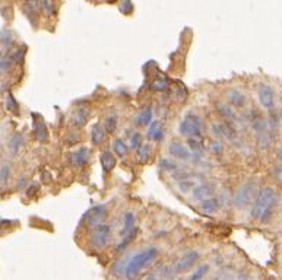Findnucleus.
Listing matches in <instances>:
<instances>
[{"label": "nucleus", "mask_w": 282, "mask_h": 280, "mask_svg": "<svg viewBox=\"0 0 282 280\" xmlns=\"http://www.w3.org/2000/svg\"><path fill=\"white\" fill-rule=\"evenodd\" d=\"M276 201V193L272 187H263L257 196H256L255 201H253V207L250 216L256 219V220H262V222H268L273 206Z\"/></svg>", "instance_id": "nucleus-1"}, {"label": "nucleus", "mask_w": 282, "mask_h": 280, "mask_svg": "<svg viewBox=\"0 0 282 280\" xmlns=\"http://www.w3.org/2000/svg\"><path fill=\"white\" fill-rule=\"evenodd\" d=\"M88 117H89V109L88 108H78L75 111V114L72 116V123L75 126H83L86 123V120H88Z\"/></svg>", "instance_id": "nucleus-14"}, {"label": "nucleus", "mask_w": 282, "mask_h": 280, "mask_svg": "<svg viewBox=\"0 0 282 280\" xmlns=\"http://www.w3.org/2000/svg\"><path fill=\"white\" fill-rule=\"evenodd\" d=\"M252 127L255 130L256 139H257L259 146L266 149V147H269L273 143L275 134L270 132L268 121L265 120L262 116H256L253 121H252Z\"/></svg>", "instance_id": "nucleus-4"}, {"label": "nucleus", "mask_w": 282, "mask_h": 280, "mask_svg": "<svg viewBox=\"0 0 282 280\" xmlns=\"http://www.w3.org/2000/svg\"><path fill=\"white\" fill-rule=\"evenodd\" d=\"M136 234H137V229L134 231V232H132L130 235H127V237H124V238H121V241L117 244V247H116V250L117 251H123V250H126L127 248V245L132 242V241L136 238Z\"/></svg>", "instance_id": "nucleus-27"}, {"label": "nucleus", "mask_w": 282, "mask_h": 280, "mask_svg": "<svg viewBox=\"0 0 282 280\" xmlns=\"http://www.w3.org/2000/svg\"><path fill=\"white\" fill-rule=\"evenodd\" d=\"M201 210L203 213H215L219 210V200L216 197L208 199L201 203Z\"/></svg>", "instance_id": "nucleus-18"}, {"label": "nucleus", "mask_w": 282, "mask_h": 280, "mask_svg": "<svg viewBox=\"0 0 282 280\" xmlns=\"http://www.w3.org/2000/svg\"><path fill=\"white\" fill-rule=\"evenodd\" d=\"M189 149L196 155V156H201L205 152V145H203V140L202 137H193V139H187Z\"/></svg>", "instance_id": "nucleus-16"}, {"label": "nucleus", "mask_w": 282, "mask_h": 280, "mask_svg": "<svg viewBox=\"0 0 282 280\" xmlns=\"http://www.w3.org/2000/svg\"><path fill=\"white\" fill-rule=\"evenodd\" d=\"M136 228V217H134L133 212H126L123 214V227L120 229V238H124L127 235H130L134 232Z\"/></svg>", "instance_id": "nucleus-13"}, {"label": "nucleus", "mask_w": 282, "mask_h": 280, "mask_svg": "<svg viewBox=\"0 0 282 280\" xmlns=\"http://www.w3.org/2000/svg\"><path fill=\"white\" fill-rule=\"evenodd\" d=\"M24 146V136L22 133H15L12 137H11V142H9V150H11V153L12 155H16L19 150H21V147Z\"/></svg>", "instance_id": "nucleus-19"}, {"label": "nucleus", "mask_w": 282, "mask_h": 280, "mask_svg": "<svg viewBox=\"0 0 282 280\" xmlns=\"http://www.w3.org/2000/svg\"><path fill=\"white\" fill-rule=\"evenodd\" d=\"M120 11L123 14H129L132 11V3L130 2H123L120 5Z\"/></svg>", "instance_id": "nucleus-38"}, {"label": "nucleus", "mask_w": 282, "mask_h": 280, "mask_svg": "<svg viewBox=\"0 0 282 280\" xmlns=\"http://www.w3.org/2000/svg\"><path fill=\"white\" fill-rule=\"evenodd\" d=\"M256 193H257V181L250 180L244 183L234 196V206L237 209H246L252 201H255V196H257Z\"/></svg>", "instance_id": "nucleus-5"}, {"label": "nucleus", "mask_w": 282, "mask_h": 280, "mask_svg": "<svg viewBox=\"0 0 282 280\" xmlns=\"http://www.w3.org/2000/svg\"><path fill=\"white\" fill-rule=\"evenodd\" d=\"M152 119H154V113H152V108L147 107L145 109L140 111V114L137 116V124L140 126H147V124H151L152 123Z\"/></svg>", "instance_id": "nucleus-21"}, {"label": "nucleus", "mask_w": 282, "mask_h": 280, "mask_svg": "<svg viewBox=\"0 0 282 280\" xmlns=\"http://www.w3.org/2000/svg\"><path fill=\"white\" fill-rule=\"evenodd\" d=\"M152 89L157 91V92H164V91H167V89H168V78L161 75V76H158L157 79H154V82H152Z\"/></svg>", "instance_id": "nucleus-23"}, {"label": "nucleus", "mask_w": 282, "mask_h": 280, "mask_svg": "<svg viewBox=\"0 0 282 280\" xmlns=\"http://www.w3.org/2000/svg\"><path fill=\"white\" fill-rule=\"evenodd\" d=\"M211 150H212V153H215V155H221V153L224 152V145H222L219 140H215V142H212V145H211Z\"/></svg>", "instance_id": "nucleus-34"}, {"label": "nucleus", "mask_w": 282, "mask_h": 280, "mask_svg": "<svg viewBox=\"0 0 282 280\" xmlns=\"http://www.w3.org/2000/svg\"><path fill=\"white\" fill-rule=\"evenodd\" d=\"M278 158H279V160H281V165H282V147L278 150Z\"/></svg>", "instance_id": "nucleus-40"}, {"label": "nucleus", "mask_w": 282, "mask_h": 280, "mask_svg": "<svg viewBox=\"0 0 282 280\" xmlns=\"http://www.w3.org/2000/svg\"><path fill=\"white\" fill-rule=\"evenodd\" d=\"M117 130V119L116 117H108L106 119V132L114 133Z\"/></svg>", "instance_id": "nucleus-31"}, {"label": "nucleus", "mask_w": 282, "mask_h": 280, "mask_svg": "<svg viewBox=\"0 0 282 280\" xmlns=\"http://www.w3.org/2000/svg\"><path fill=\"white\" fill-rule=\"evenodd\" d=\"M89 158V152H88V147H81L75 152H72L69 155V162L75 166V168H81L83 166Z\"/></svg>", "instance_id": "nucleus-12"}, {"label": "nucleus", "mask_w": 282, "mask_h": 280, "mask_svg": "<svg viewBox=\"0 0 282 280\" xmlns=\"http://www.w3.org/2000/svg\"><path fill=\"white\" fill-rule=\"evenodd\" d=\"M111 240V228L107 223L100 225L95 229H92V235H91V244L95 250H104L110 244Z\"/></svg>", "instance_id": "nucleus-6"}, {"label": "nucleus", "mask_w": 282, "mask_h": 280, "mask_svg": "<svg viewBox=\"0 0 282 280\" xmlns=\"http://www.w3.org/2000/svg\"><path fill=\"white\" fill-rule=\"evenodd\" d=\"M101 165H103V170L104 171H111L114 166H116V156L111 153V152H108V150H104L103 153H101Z\"/></svg>", "instance_id": "nucleus-15"}, {"label": "nucleus", "mask_w": 282, "mask_h": 280, "mask_svg": "<svg viewBox=\"0 0 282 280\" xmlns=\"http://www.w3.org/2000/svg\"><path fill=\"white\" fill-rule=\"evenodd\" d=\"M142 146V134L134 133L130 137V149L132 150H139V147Z\"/></svg>", "instance_id": "nucleus-30"}, {"label": "nucleus", "mask_w": 282, "mask_h": 280, "mask_svg": "<svg viewBox=\"0 0 282 280\" xmlns=\"http://www.w3.org/2000/svg\"><path fill=\"white\" fill-rule=\"evenodd\" d=\"M158 257V248L157 247H148L139 253L130 257L127 264L124 267V276L127 280H134L147 267L155 261Z\"/></svg>", "instance_id": "nucleus-2"}, {"label": "nucleus", "mask_w": 282, "mask_h": 280, "mask_svg": "<svg viewBox=\"0 0 282 280\" xmlns=\"http://www.w3.org/2000/svg\"><path fill=\"white\" fill-rule=\"evenodd\" d=\"M229 101H231V104L234 105V107H243L244 105V102H246V98H244V95L242 92H239V91H231L228 95Z\"/></svg>", "instance_id": "nucleus-26"}, {"label": "nucleus", "mask_w": 282, "mask_h": 280, "mask_svg": "<svg viewBox=\"0 0 282 280\" xmlns=\"http://www.w3.org/2000/svg\"><path fill=\"white\" fill-rule=\"evenodd\" d=\"M161 168H164L165 171H177L178 170L177 165L173 163V162H170L168 159H161Z\"/></svg>", "instance_id": "nucleus-35"}, {"label": "nucleus", "mask_w": 282, "mask_h": 280, "mask_svg": "<svg viewBox=\"0 0 282 280\" xmlns=\"http://www.w3.org/2000/svg\"><path fill=\"white\" fill-rule=\"evenodd\" d=\"M11 174H12V170H11V165L9 163H3L2 168H0V186H6L11 180Z\"/></svg>", "instance_id": "nucleus-25"}, {"label": "nucleus", "mask_w": 282, "mask_h": 280, "mask_svg": "<svg viewBox=\"0 0 282 280\" xmlns=\"http://www.w3.org/2000/svg\"><path fill=\"white\" fill-rule=\"evenodd\" d=\"M106 127L101 126V124H94L92 127V143L94 145H101L104 140H106Z\"/></svg>", "instance_id": "nucleus-17"}, {"label": "nucleus", "mask_w": 282, "mask_h": 280, "mask_svg": "<svg viewBox=\"0 0 282 280\" xmlns=\"http://www.w3.org/2000/svg\"><path fill=\"white\" fill-rule=\"evenodd\" d=\"M145 280H158V279H157L155 276H149V277H147V279H145Z\"/></svg>", "instance_id": "nucleus-42"}, {"label": "nucleus", "mask_w": 282, "mask_h": 280, "mask_svg": "<svg viewBox=\"0 0 282 280\" xmlns=\"http://www.w3.org/2000/svg\"><path fill=\"white\" fill-rule=\"evenodd\" d=\"M201 258V254L198 251H189L186 253L183 257L178 258V261H175L174 267H173V271L174 273H184V271H189L192 267L195 266Z\"/></svg>", "instance_id": "nucleus-8"}, {"label": "nucleus", "mask_w": 282, "mask_h": 280, "mask_svg": "<svg viewBox=\"0 0 282 280\" xmlns=\"http://www.w3.org/2000/svg\"><path fill=\"white\" fill-rule=\"evenodd\" d=\"M208 271H209V264H203V266L199 267L196 271H193L192 276H190L187 280H202L205 276H206Z\"/></svg>", "instance_id": "nucleus-28"}, {"label": "nucleus", "mask_w": 282, "mask_h": 280, "mask_svg": "<svg viewBox=\"0 0 282 280\" xmlns=\"http://www.w3.org/2000/svg\"><path fill=\"white\" fill-rule=\"evenodd\" d=\"M281 209H282V206H281Z\"/></svg>", "instance_id": "nucleus-44"}, {"label": "nucleus", "mask_w": 282, "mask_h": 280, "mask_svg": "<svg viewBox=\"0 0 282 280\" xmlns=\"http://www.w3.org/2000/svg\"><path fill=\"white\" fill-rule=\"evenodd\" d=\"M279 116H281V120H282V107H281V109H279Z\"/></svg>", "instance_id": "nucleus-43"}, {"label": "nucleus", "mask_w": 282, "mask_h": 280, "mask_svg": "<svg viewBox=\"0 0 282 280\" xmlns=\"http://www.w3.org/2000/svg\"><path fill=\"white\" fill-rule=\"evenodd\" d=\"M6 105L8 108L11 109V111H15V113H18V104H16V101L14 99V96L9 93L8 95V98H6Z\"/></svg>", "instance_id": "nucleus-36"}, {"label": "nucleus", "mask_w": 282, "mask_h": 280, "mask_svg": "<svg viewBox=\"0 0 282 280\" xmlns=\"http://www.w3.org/2000/svg\"><path fill=\"white\" fill-rule=\"evenodd\" d=\"M257 96H259L260 105L265 108V109H269V111L273 109V107H275V93H273V89H272L269 85L262 83V85L259 86Z\"/></svg>", "instance_id": "nucleus-10"}, {"label": "nucleus", "mask_w": 282, "mask_h": 280, "mask_svg": "<svg viewBox=\"0 0 282 280\" xmlns=\"http://www.w3.org/2000/svg\"><path fill=\"white\" fill-rule=\"evenodd\" d=\"M151 158V146L149 145H142L139 147V160L142 163H147Z\"/></svg>", "instance_id": "nucleus-29"}, {"label": "nucleus", "mask_w": 282, "mask_h": 280, "mask_svg": "<svg viewBox=\"0 0 282 280\" xmlns=\"http://www.w3.org/2000/svg\"><path fill=\"white\" fill-rule=\"evenodd\" d=\"M35 137L38 142H45L49 139V130H47V126L44 121L38 120L35 124Z\"/></svg>", "instance_id": "nucleus-20"}, {"label": "nucleus", "mask_w": 282, "mask_h": 280, "mask_svg": "<svg viewBox=\"0 0 282 280\" xmlns=\"http://www.w3.org/2000/svg\"><path fill=\"white\" fill-rule=\"evenodd\" d=\"M106 217H107V207L103 206V204H100V206L92 207L91 210H88L82 220L86 223V227L95 229V228L100 227V225H104Z\"/></svg>", "instance_id": "nucleus-7"}, {"label": "nucleus", "mask_w": 282, "mask_h": 280, "mask_svg": "<svg viewBox=\"0 0 282 280\" xmlns=\"http://www.w3.org/2000/svg\"><path fill=\"white\" fill-rule=\"evenodd\" d=\"M216 109H218L219 116L227 119V120H234L236 119V111L232 109V107H229L227 104H218Z\"/></svg>", "instance_id": "nucleus-22"}, {"label": "nucleus", "mask_w": 282, "mask_h": 280, "mask_svg": "<svg viewBox=\"0 0 282 280\" xmlns=\"http://www.w3.org/2000/svg\"><path fill=\"white\" fill-rule=\"evenodd\" d=\"M113 149H114V153L119 155L120 158H124V156L127 155V152H129V147H127V145H126L121 139H116V140H114Z\"/></svg>", "instance_id": "nucleus-24"}, {"label": "nucleus", "mask_w": 282, "mask_h": 280, "mask_svg": "<svg viewBox=\"0 0 282 280\" xmlns=\"http://www.w3.org/2000/svg\"><path fill=\"white\" fill-rule=\"evenodd\" d=\"M40 8L47 15H53L54 14V5L52 3V2H41Z\"/></svg>", "instance_id": "nucleus-33"}, {"label": "nucleus", "mask_w": 282, "mask_h": 280, "mask_svg": "<svg viewBox=\"0 0 282 280\" xmlns=\"http://www.w3.org/2000/svg\"><path fill=\"white\" fill-rule=\"evenodd\" d=\"M9 66H11L9 60H8V59H5V57L2 55V51H0V70H8Z\"/></svg>", "instance_id": "nucleus-37"}, {"label": "nucleus", "mask_w": 282, "mask_h": 280, "mask_svg": "<svg viewBox=\"0 0 282 280\" xmlns=\"http://www.w3.org/2000/svg\"><path fill=\"white\" fill-rule=\"evenodd\" d=\"M180 134L186 136L187 139H193V137H202L205 134V123L199 116L196 114H187L184 117V120H181L180 126H178Z\"/></svg>", "instance_id": "nucleus-3"}, {"label": "nucleus", "mask_w": 282, "mask_h": 280, "mask_svg": "<svg viewBox=\"0 0 282 280\" xmlns=\"http://www.w3.org/2000/svg\"><path fill=\"white\" fill-rule=\"evenodd\" d=\"M168 152L171 153V156H174L177 159H181V160H199V156H196L190 149L184 146L183 143H180V142H171L170 143V146H168Z\"/></svg>", "instance_id": "nucleus-9"}, {"label": "nucleus", "mask_w": 282, "mask_h": 280, "mask_svg": "<svg viewBox=\"0 0 282 280\" xmlns=\"http://www.w3.org/2000/svg\"><path fill=\"white\" fill-rule=\"evenodd\" d=\"M37 191H38V184H31L29 190H27V196L28 197H32L34 193H37Z\"/></svg>", "instance_id": "nucleus-39"}, {"label": "nucleus", "mask_w": 282, "mask_h": 280, "mask_svg": "<svg viewBox=\"0 0 282 280\" xmlns=\"http://www.w3.org/2000/svg\"><path fill=\"white\" fill-rule=\"evenodd\" d=\"M214 193H215V187L212 184H208V183H202L193 188L192 191V196L195 200H198L199 203H203L208 199H212L214 197Z\"/></svg>", "instance_id": "nucleus-11"}, {"label": "nucleus", "mask_w": 282, "mask_h": 280, "mask_svg": "<svg viewBox=\"0 0 282 280\" xmlns=\"http://www.w3.org/2000/svg\"><path fill=\"white\" fill-rule=\"evenodd\" d=\"M237 280H247V276L243 274V276H240V277H237Z\"/></svg>", "instance_id": "nucleus-41"}, {"label": "nucleus", "mask_w": 282, "mask_h": 280, "mask_svg": "<svg viewBox=\"0 0 282 280\" xmlns=\"http://www.w3.org/2000/svg\"><path fill=\"white\" fill-rule=\"evenodd\" d=\"M162 126H161V121H158V120H155L154 123H151V126H149V130H148V137L149 139H152L154 137V134L157 133L160 129H161Z\"/></svg>", "instance_id": "nucleus-32"}]
</instances>
